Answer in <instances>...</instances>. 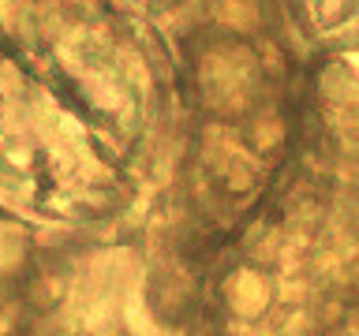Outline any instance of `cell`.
Instances as JSON below:
<instances>
[{"instance_id": "cell-3", "label": "cell", "mask_w": 359, "mask_h": 336, "mask_svg": "<svg viewBox=\"0 0 359 336\" xmlns=\"http://www.w3.org/2000/svg\"><path fill=\"white\" fill-rule=\"evenodd\" d=\"M19 246H22L19 228H11V224H0V269L15 262V258H19Z\"/></svg>"}, {"instance_id": "cell-2", "label": "cell", "mask_w": 359, "mask_h": 336, "mask_svg": "<svg viewBox=\"0 0 359 336\" xmlns=\"http://www.w3.org/2000/svg\"><path fill=\"white\" fill-rule=\"evenodd\" d=\"M262 299H266V288L258 284L251 273H243L240 280H236V302H240V310H258Z\"/></svg>"}, {"instance_id": "cell-1", "label": "cell", "mask_w": 359, "mask_h": 336, "mask_svg": "<svg viewBox=\"0 0 359 336\" xmlns=\"http://www.w3.org/2000/svg\"><path fill=\"white\" fill-rule=\"evenodd\" d=\"M247 78H251V56L240 49L217 52L206 60V86H210V94H217V101L236 97L247 86Z\"/></svg>"}]
</instances>
